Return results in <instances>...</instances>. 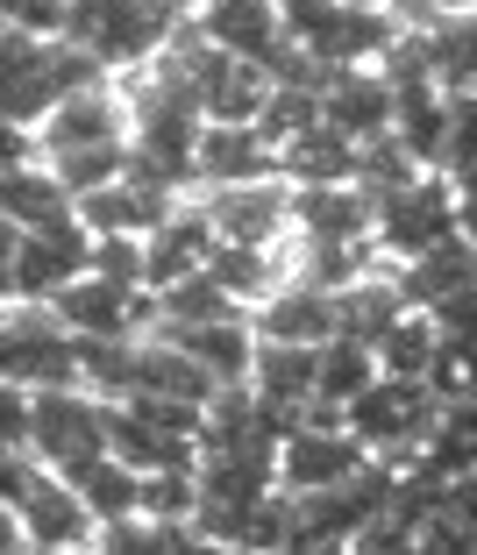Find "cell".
I'll list each match as a JSON object with an SVG mask.
<instances>
[{
  "instance_id": "1",
  "label": "cell",
  "mask_w": 477,
  "mask_h": 555,
  "mask_svg": "<svg viewBox=\"0 0 477 555\" xmlns=\"http://www.w3.org/2000/svg\"><path fill=\"white\" fill-rule=\"evenodd\" d=\"M185 22L193 15H185L179 0H72L65 36L79 50H93L115 79H136V72H150L179 43Z\"/></svg>"
},
{
  "instance_id": "2",
  "label": "cell",
  "mask_w": 477,
  "mask_h": 555,
  "mask_svg": "<svg viewBox=\"0 0 477 555\" xmlns=\"http://www.w3.org/2000/svg\"><path fill=\"white\" fill-rule=\"evenodd\" d=\"M0 377L22 392L79 385V335L36 299H8L0 307Z\"/></svg>"
},
{
  "instance_id": "3",
  "label": "cell",
  "mask_w": 477,
  "mask_h": 555,
  "mask_svg": "<svg viewBox=\"0 0 477 555\" xmlns=\"http://www.w3.org/2000/svg\"><path fill=\"white\" fill-rule=\"evenodd\" d=\"M107 413L115 399L86 392V385H57V392H36V421H29V456L57 477H79L86 463L115 456L107 441Z\"/></svg>"
},
{
  "instance_id": "4",
  "label": "cell",
  "mask_w": 477,
  "mask_h": 555,
  "mask_svg": "<svg viewBox=\"0 0 477 555\" xmlns=\"http://www.w3.org/2000/svg\"><path fill=\"white\" fill-rule=\"evenodd\" d=\"M343 421L378 463H413L442 421V399H435V385H413V377H378L363 399H349Z\"/></svg>"
},
{
  "instance_id": "5",
  "label": "cell",
  "mask_w": 477,
  "mask_h": 555,
  "mask_svg": "<svg viewBox=\"0 0 477 555\" xmlns=\"http://www.w3.org/2000/svg\"><path fill=\"white\" fill-rule=\"evenodd\" d=\"M449 235H463L456 221V179L449 171H421V179L407 185V193L378 199V257L385 263H413V257H428V249H442Z\"/></svg>"
},
{
  "instance_id": "6",
  "label": "cell",
  "mask_w": 477,
  "mask_h": 555,
  "mask_svg": "<svg viewBox=\"0 0 477 555\" xmlns=\"http://www.w3.org/2000/svg\"><path fill=\"white\" fill-rule=\"evenodd\" d=\"M363 463H371V449L349 435L343 413H335V406H313L307 427H299V435H285V449H279V491L307 499V491L349 485Z\"/></svg>"
},
{
  "instance_id": "7",
  "label": "cell",
  "mask_w": 477,
  "mask_h": 555,
  "mask_svg": "<svg viewBox=\"0 0 477 555\" xmlns=\"http://www.w3.org/2000/svg\"><path fill=\"white\" fill-rule=\"evenodd\" d=\"M50 313H57L72 335H115V343H129V335H150V327H157V293L86 271L79 285H65V293L50 299Z\"/></svg>"
},
{
  "instance_id": "8",
  "label": "cell",
  "mask_w": 477,
  "mask_h": 555,
  "mask_svg": "<svg viewBox=\"0 0 477 555\" xmlns=\"http://www.w3.org/2000/svg\"><path fill=\"white\" fill-rule=\"evenodd\" d=\"M86 271H93V229L72 214V221H57V229L22 235V257H15V278H8V285H15V299L50 307V299L65 293V285H79Z\"/></svg>"
},
{
  "instance_id": "9",
  "label": "cell",
  "mask_w": 477,
  "mask_h": 555,
  "mask_svg": "<svg viewBox=\"0 0 477 555\" xmlns=\"http://www.w3.org/2000/svg\"><path fill=\"white\" fill-rule=\"evenodd\" d=\"M207 214H215L221 243H257V249H279L293 235V185L285 179H257V185H215Z\"/></svg>"
},
{
  "instance_id": "10",
  "label": "cell",
  "mask_w": 477,
  "mask_h": 555,
  "mask_svg": "<svg viewBox=\"0 0 477 555\" xmlns=\"http://www.w3.org/2000/svg\"><path fill=\"white\" fill-rule=\"evenodd\" d=\"M378 235V199L363 185H293V243H371Z\"/></svg>"
},
{
  "instance_id": "11",
  "label": "cell",
  "mask_w": 477,
  "mask_h": 555,
  "mask_svg": "<svg viewBox=\"0 0 477 555\" xmlns=\"http://www.w3.org/2000/svg\"><path fill=\"white\" fill-rule=\"evenodd\" d=\"M221 229H215V214H207V199H185L179 214H171L157 235H143V285L150 293H165V285H179V278L207 271V257H215Z\"/></svg>"
},
{
  "instance_id": "12",
  "label": "cell",
  "mask_w": 477,
  "mask_h": 555,
  "mask_svg": "<svg viewBox=\"0 0 477 555\" xmlns=\"http://www.w3.org/2000/svg\"><path fill=\"white\" fill-rule=\"evenodd\" d=\"M321 121L349 143H378L392 135V79L378 65H349L321 79Z\"/></svg>"
},
{
  "instance_id": "13",
  "label": "cell",
  "mask_w": 477,
  "mask_h": 555,
  "mask_svg": "<svg viewBox=\"0 0 477 555\" xmlns=\"http://www.w3.org/2000/svg\"><path fill=\"white\" fill-rule=\"evenodd\" d=\"M15 520H22V541H43V548H93V534H100L79 485L57 470H36V485L15 499Z\"/></svg>"
},
{
  "instance_id": "14",
  "label": "cell",
  "mask_w": 477,
  "mask_h": 555,
  "mask_svg": "<svg viewBox=\"0 0 477 555\" xmlns=\"http://www.w3.org/2000/svg\"><path fill=\"white\" fill-rule=\"evenodd\" d=\"M257 179H279V150L257 121H207L199 129V193L215 185H257Z\"/></svg>"
},
{
  "instance_id": "15",
  "label": "cell",
  "mask_w": 477,
  "mask_h": 555,
  "mask_svg": "<svg viewBox=\"0 0 477 555\" xmlns=\"http://www.w3.org/2000/svg\"><path fill=\"white\" fill-rule=\"evenodd\" d=\"M257 335L263 343H299V349H321L328 335H343V299L321 293V285H307V278H285L279 293L263 299L257 313Z\"/></svg>"
},
{
  "instance_id": "16",
  "label": "cell",
  "mask_w": 477,
  "mask_h": 555,
  "mask_svg": "<svg viewBox=\"0 0 477 555\" xmlns=\"http://www.w3.org/2000/svg\"><path fill=\"white\" fill-rule=\"evenodd\" d=\"M36 135H43V157H65V150H100V143H129V93H121V86L72 93Z\"/></svg>"
},
{
  "instance_id": "17",
  "label": "cell",
  "mask_w": 477,
  "mask_h": 555,
  "mask_svg": "<svg viewBox=\"0 0 477 555\" xmlns=\"http://www.w3.org/2000/svg\"><path fill=\"white\" fill-rule=\"evenodd\" d=\"M193 29L207 36L215 50H229V57H243V65L263 72V57L285 43V15L279 0H207L193 15Z\"/></svg>"
},
{
  "instance_id": "18",
  "label": "cell",
  "mask_w": 477,
  "mask_h": 555,
  "mask_svg": "<svg viewBox=\"0 0 477 555\" xmlns=\"http://www.w3.org/2000/svg\"><path fill=\"white\" fill-rule=\"evenodd\" d=\"M392 285H399V299H407L413 313L449 307V299L477 293V243H470V235H449L442 249H428V257L392 263Z\"/></svg>"
},
{
  "instance_id": "19",
  "label": "cell",
  "mask_w": 477,
  "mask_h": 555,
  "mask_svg": "<svg viewBox=\"0 0 477 555\" xmlns=\"http://www.w3.org/2000/svg\"><path fill=\"white\" fill-rule=\"evenodd\" d=\"M179 207L185 199L157 193V185H143V179H115V185H100V193L79 199V221L93 235H157Z\"/></svg>"
},
{
  "instance_id": "20",
  "label": "cell",
  "mask_w": 477,
  "mask_h": 555,
  "mask_svg": "<svg viewBox=\"0 0 477 555\" xmlns=\"http://www.w3.org/2000/svg\"><path fill=\"white\" fill-rule=\"evenodd\" d=\"M249 392H257L263 406H279L293 427H307V413L321 406V392H313V349H299V343H263V335H257Z\"/></svg>"
},
{
  "instance_id": "21",
  "label": "cell",
  "mask_w": 477,
  "mask_h": 555,
  "mask_svg": "<svg viewBox=\"0 0 477 555\" xmlns=\"http://www.w3.org/2000/svg\"><path fill=\"white\" fill-rule=\"evenodd\" d=\"M136 392H157V399H193V406H207V399L221 392L215 377L199 371L193 357H185L179 343H171V335H157V327H150L143 343H136V371H129V399Z\"/></svg>"
},
{
  "instance_id": "22",
  "label": "cell",
  "mask_w": 477,
  "mask_h": 555,
  "mask_svg": "<svg viewBox=\"0 0 477 555\" xmlns=\"http://www.w3.org/2000/svg\"><path fill=\"white\" fill-rule=\"evenodd\" d=\"M215 385H249V363H257V321H207V327H157Z\"/></svg>"
},
{
  "instance_id": "23",
  "label": "cell",
  "mask_w": 477,
  "mask_h": 555,
  "mask_svg": "<svg viewBox=\"0 0 477 555\" xmlns=\"http://www.w3.org/2000/svg\"><path fill=\"white\" fill-rule=\"evenodd\" d=\"M392 135L421 171H442V150H449V93L442 86H392Z\"/></svg>"
},
{
  "instance_id": "24",
  "label": "cell",
  "mask_w": 477,
  "mask_h": 555,
  "mask_svg": "<svg viewBox=\"0 0 477 555\" xmlns=\"http://www.w3.org/2000/svg\"><path fill=\"white\" fill-rule=\"evenodd\" d=\"M107 441H115V456L136 463L143 477L199 470V441H193V435H165V427H150L136 406H115V413H107Z\"/></svg>"
},
{
  "instance_id": "25",
  "label": "cell",
  "mask_w": 477,
  "mask_h": 555,
  "mask_svg": "<svg viewBox=\"0 0 477 555\" xmlns=\"http://www.w3.org/2000/svg\"><path fill=\"white\" fill-rule=\"evenodd\" d=\"M79 214V199L57 185V171H50L43 157L36 164H22V171H8L0 179V221H15L22 235H36V229H57V221H72Z\"/></svg>"
},
{
  "instance_id": "26",
  "label": "cell",
  "mask_w": 477,
  "mask_h": 555,
  "mask_svg": "<svg viewBox=\"0 0 477 555\" xmlns=\"http://www.w3.org/2000/svg\"><path fill=\"white\" fill-rule=\"evenodd\" d=\"M357 157H363V143H349V135H335L321 121V129H307L299 143L279 150V179L285 185H357Z\"/></svg>"
},
{
  "instance_id": "27",
  "label": "cell",
  "mask_w": 477,
  "mask_h": 555,
  "mask_svg": "<svg viewBox=\"0 0 477 555\" xmlns=\"http://www.w3.org/2000/svg\"><path fill=\"white\" fill-rule=\"evenodd\" d=\"M378 349L357 343V335H328V343L313 349V392H321V406L349 413V399H363L371 385H378Z\"/></svg>"
},
{
  "instance_id": "28",
  "label": "cell",
  "mask_w": 477,
  "mask_h": 555,
  "mask_svg": "<svg viewBox=\"0 0 477 555\" xmlns=\"http://www.w3.org/2000/svg\"><path fill=\"white\" fill-rule=\"evenodd\" d=\"M207 278H215L221 293H235L249 313L263 307V299L285 285L279 271V249H257V243H215V257H207Z\"/></svg>"
},
{
  "instance_id": "29",
  "label": "cell",
  "mask_w": 477,
  "mask_h": 555,
  "mask_svg": "<svg viewBox=\"0 0 477 555\" xmlns=\"http://www.w3.org/2000/svg\"><path fill=\"white\" fill-rule=\"evenodd\" d=\"M79 499H86V513H93L100 527H115V520H136L143 513V470L136 463H121V456H100V463H86L79 477Z\"/></svg>"
},
{
  "instance_id": "30",
  "label": "cell",
  "mask_w": 477,
  "mask_h": 555,
  "mask_svg": "<svg viewBox=\"0 0 477 555\" xmlns=\"http://www.w3.org/2000/svg\"><path fill=\"white\" fill-rule=\"evenodd\" d=\"M207 321H249V307L235 293H221L207 271H193V278L157 293V327H207Z\"/></svg>"
},
{
  "instance_id": "31",
  "label": "cell",
  "mask_w": 477,
  "mask_h": 555,
  "mask_svg": "<svg viewBox=\"0 0 477 555\" xmlns=\"http://www.w3.org/2000/svg\"><path fill=\"white\" fill-rule=\"evenodd\" d=\"M435 357H442V327H435V313H399V327L378 343V371L385 377H413V385H428L435 377Z\"/></svg>"
},
{
  "instance_id": "32",
  "label": "cell",
  "mask_w": 477,
  "mask_h": 555,
  "mask_svg": "<svg viewBox=\"0 0 477 555\" xmlns=\"http://www.w3.org/2000/svg\"><path fill=\"white\" fill-rule=\"evenodd\" d=\"M399 313H407V299H399L392 271H378V278H363V285H349V293H343V335H357V343L378 349L385 335L399 327Z\"/></svg>"
},
{
  "instance_id": "33",
  "label": "cell",
  "mask_w": 477,
  "mask_h": 555,
  "mask_svg": "<svg viewBox=\"0 0 477 555\" xmlns=\"http://www.w3.org/2000/svg\"><path fill=\"white\" fill-rule=\"evenodd\" d=\"M428 50H435V86L442 93H477V15L435 22Z\"/></svg>"
},
{
  "instance_id": "34",
  "label": "cell",
  "mask_w": 477,
  "mask_h": 555,
  "mask_svg": "<svg viewBox=\"0 0 477 555\" xmlns=\"http://www.w3.org/2000/svg\"><path fill=\"white\" fill-rule=\"evenodd\" d=\"M50 171H57V185H65L72 199L100 193V185L129 179V143H100V150H65V157H43Z\"/></svg>"
},
{
  "instance_id": "35",
  "label": "cell",
  "mask_w": 477,
  "mask_h": 555,
  "mask_svg": "<svg viewBox=\"0 0 477 555\" xmlns=\"http://www.w3.org/2000/svg\"><path fill=\"white\" fill-rule=\"evenodd\" d=\"M263 135H271V150L299 143L307 129H321V93L313 86H271V100H263Z\"/></svg>"
},
{
  "instance_id": "36",
  "label": "cell",
  "mask_w": 477,
  "mask_h": 555,
  "mask_svg": "<svg viewBox=\"0 0 477 555\" xmlns=\"http://www.w3.org/2000/svg\"><path fill=\"white\" fill-rule=\"evenodd\" d=\"M421 179V164L399 150V135H378V143H363V157H357V185L371 199H392V193H407V185Z\"/></svg>"
},
{
  "instance_id": "37",
  "label": "cell",
  "mask_w": 477,
  "mask_h": 555,
  "mask_svg": "<svg viewBox=\"0 0 477 555\" xmlns=\"http://www.w3.org/2000/svg\"><path fill=\"white\" fill-rule=\"evenodd\" d=\"M185 548V527H157V520H115L93 534V555H179Z\"/></svg>"
},
{
  "instance_id": "38",
  "label": "cell",
  "mask_w": 477,
  "mask_h": 555,
  "mask_svg": "<svg viewBox=\"0 0 477 555\" xmlns=\"http://www.w3.org/2000/svg\"><path fill=\"white\" fill-rule=\"evenodd\" d=\"M0 22L22 36H43V43H57L72 22V0H0Z\"/></svg>"
},
{
  "instance_id": "39",
  "label": "cell",
  "mask_w": 477,
  "mask_h": 555,
  "mask_svg": "<svg viewBox=\"0 0 477 555\" xmlns=\"http://www.w3.org/2000/svg\"><path fill=\"white\" fill-rule=\"evenodd\" d=\"M93 278L143 285V235H93ZM143 293H150V285H143Z\"/></svg>"
},
{
  "instance_id": "40",
  "label": "cell",
  "mask_w": 477,
  "mask_h": 555,
  "mask_svg": "<svg viewBox=\"0 0 477 555\" xmlns=\"http://www.w3.org/2000/svg\"><path fill=\"white\" fill-rule=\"evenodd\" d=\"M29 421H36V392L0 377V449H29Z\"/></svg>"
},
{
  "instance_id": "41",
  "label": "cell",
  "mask_w": 477,
  "mask_h": 555,
  "mask_svg": "<svg viewBox=\"0 0 477 555\" xmlns=\"http://www.w3.org/2000/svg\"><path fill=\"white\" fill-rule=\"evenodd\" d=\"M36 157H43V135L0 115V179H8V171H22V164H36Z\"/></svg>"
},
{
  "instance_id": "42",
  "label": "cell",
  "mask_w": 477,
  "mask_h": 555,
  "mask_svg": "<svg viewBox=\"0 0 477 555\" xmlns=\"http://www.w3.org/2000/svg\"><path fill=\"white\" fill-rule=\"evenodd\" d=\"M36 470H43V463H36L29 449H0V506H15L22 491L36 485Z\"/></svg>"
},
{
  "instance_id": "43",
  "label": "cell",
  "mask_w": 477,
  "mask_h": 555,
  "mask_svg": "<svg viewBox=\"0 0 477 555\" xmlns=\"http://www.w3.org/2000/svg\"><path fill=\"white\" fill-rule=\"evenodd\" d=\"M456 221H463V235L477 243V171H463V179H456Z\"/></svg>"
},
{
  "instance_id": "44",
  "label": "cell",
  "mask_w": 477,
  "mask_h": 555,
  "mask_svg": "<svg viewBox=\"0 0 477 555\" xmlns=\"http://www.w3.org/2000/svg\"><path fill=\"white\" fill-rule=\"evenodd\" d=\"M15 257H22V229H15V221H0V285L15 278ZM8 293H15V285H8Z\"/></svg>"
},
{
  "instance_id": "45",
  "label": "cell",
  "mask_w": 477,
  "mask_h": 555,
  "mask_svg": "<svg viewBox=\"0 0 477 555\" xmlns=\"http://www.w3.org/2000/svg\"><path fill=\"white\" fill-rule=\"evenodd\" d=\"M22 548V520H15V506H0V555H15Z\"/></svg>"
},
{
  "instance_id": "46",
  "label": "cell",
  "mask_w": 477,
  "mask_h": 555,
  "mask_svg": "<svg viewBox=\"0 0 477 555\" xmlns=\"http://www.w3.org/2000/svg\"><path fill=\"white\" fill-rule=\"evenodd\" d=\"M15 555H93V548H43V541H22Z\"/></svg>"
},
{
  "instance_id": "47",
  "label": "cell",
  "mask_w": 477,
  "mask_h": 555,
  "mask_svg": "<svg viewBox=\"0 0 477 555\" xmlns=\"http://www.w3.org/2000/svg\"><path fill=\"white\" fill-rule=\"evenodd\" d=\"M179 8H185V15H199V8H207V0H179Z\"/></svg>"
},
{
  "instance_id": "48",
  "label": "cell",
  "mask_w": 477,
  "mask_h": 555,
  "mask_svg": "<svg viewBox=\"0 0 477 555\" xmlns=\"http://www.w3.org/2000/svg\"><path fill=\"white\" fill-rule=\"evenodd\" d=\"M8 299H15V293H8V285H0V307H8Z\"/></svg>"
}]
</instances>
